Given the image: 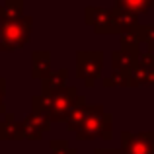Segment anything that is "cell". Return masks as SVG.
<instances>
[{
	"label": "cell",
	"instance_id": "obj_1",
	"mask_svg": "<svg viewBox=\"0 0 154 154\" xmlns=\"http://www.w3.org/2000/svg\"><path fill=\"white\" fill-rule=\"evenodd\" d=\"M31 27H33L31 16H22L20 20H14V22L0 23V51L12 53L27 45L31 37Z\"/></svg>",
	"mask_w": 154,
	"mask_h": 154
},
{
	"label": "cell",
	"instance_id": "obj_2",
	"mask_svg": "<svg viewBox=\"0 0 154 154\" xmlns=\"http://www.w3.org/2000/svg\"><path fill=\"white\" fill-rule=\"evenodd\" d=\"M78 140H111L113 139V113H107L102 103H94V111L86 119L84 127L76 133Z\"/></svg>",
	"mask_w": 154,
	"mask_h": 154
},
{
	"label": "cell",
	"instance_id": "obj_3",
	"mask_svg": "<svg viewBox=\"0 0 154 154\" xmlns=\"http://www.w3.org/2000/svg\"><path fill=\"white\" fill-rule=\"evenodd\" d=\"M103 59V51H76V76L84 80L86 88H94L96 80H102Z\"/></svg>",
	"mask_w": 154,
	"mask_h": 154
},
{
	"label": "cell",
	"instance_id": "obj_4",
	"mask_svg": "<svg viewBox=\"0 0 154 154\" xmlns=\"http://www.w3.org/2000/svg\"><path fill=\"white\" fill-rule=\"evenodd\" d=\"M84 23L94 29L98 35H121V27L117 23L113 8H102V6H86L84 8Z\"/></svg>",
	"mask_w": 154,
	"mask_h": 154
},
{
	"label": "cell",
	"instance_id": "obj_5",
	"mask_svg": "<svg viewBox=\"0 0 154 154\" xmlns=\"http://www.w3.org/2000/svg\"><path fill=\"white\" fill-rule=\"evenodd\" d=\"M78 100H80V94H78V88L76 86H66L60 92H57L53 96L49 119L53 123H64L68 119V115L72 113V109L76 107Z\"/></svg>",
	"mask_w": 154,
	"mask_h": 154
},
{
	"label": "cell",
	"instance_id": "obj_6",
	"mask_svg": "<svg viewBox=\"0 0 154 154\" xmlns=\"http://www.w3.org/2000/svg\"><path fill=\"white\" fill-rule=\"evenodd\" d=\"M119 139L123 154H154V131L133 133L123 129Z\"/></svg>",
	"mask_w": 154,
	"mask_h": 154
},
{
	"label": "cell",
	"instance_id": "obj_7",
	"mask_svg": "<svg viewBox=\"0 0 154 154\" xmlns=\"http://www.w3.org/2000/svg\"><path fill=\"white\" fill-rule=\"evenodd\" d=\"M51 125H53V121L49 119V113L29 111L22 119L23 140H41L43 135L51 131Z\"/></svg>",
	"mask_w": 154,
	"mask_h": 154
},
{
	"label": "cell",
	"instance_id": "obj_8",
	"mask_svg": "<svg viewBox=\"0 0 154 154\" xmlns=\"http://www.w3.org/2000/svg\"><path fill=\"white\" fill-rule=\"evenodd\" d=\"M150 27L152 23H143L139 22L137 26L129 27V29L121 31L119 35V45L123 51H135V53H140V45L146 43L148 39V33H150Z\"/></svg>",
	"mask_w": 154,
	"mask_h": 154
},
{
	"label": "cell",
	"instance_id": "obj_9",
	"mask_svg": "<svg viewBox=\"0 0 154 154\" xmlns=\"http://www.w3.org/2000/svg\"><path fill=\"white\" fill-rule=\"evenodd\" d=\"M94 111V103H88L86 98L84 96H80L78 103H76V107L72 109V113L68 115V119L64 121V127H66L68 133H78L80 129L84 127V123H86V119L90 117V113Z\"/></svg>",
	"mask_w": 154,
	"mask_h": 154
},
{
	"label": "cell",
	"instance_id": "obj_10",
	"mask_svg": "<svg viewBox=\"0 0 154 154\" xmlns=\"http://www.w3.org/2000/svg\"><path fill=\"white\" fill-rule=\"evenodd\" d=\"M0 140H23L22 121H16V115L10 111L0 119Z\"/></svg>",
	"mask_w": 154,
	"mask_h": 154
},
{
	"label": "cell",
	"instance_id": "obj_11",
	"mask_svg": "<svg viewBox=\"0 0 154 154\" xmlns=\"http://www.w3.org/2000/svg\"><path fill=\"white\" fill-rule=\"evenodd\" d=\"M66 78H68V68H57L53 70L47 78L41 80V94L43 96H55L63 88H66Z\"/></svg>",
	"mask_w": 154,
	"mask_h": 154
},
{
	"label": "cell",
	"instance_id": "obj_12",
	"mask_svg": "<svg viewBox=\"0 0 154 154\" xmlns=\"http://www.w3.org/2000/svg\"><path fill=\"white\" fill-rule=\"evenodd\" d=\"M139 55L135 51H123L117 49L111 53V68L117 72H131L133 68L139 64Z\"/></svg>",
	"mask_w": 154,
	"mask_h": 154
},
{
	"label": "cell",
	"instance_id": "obj_13",
	"mask_svg": "<svg viewBox=\"0 0 154 154\" xmlns=\"http://www.w3.org/2000/svg\"><path fill=\"white\" fill-rule=\"evenodd\" d=\"M53 72L51 68V51H33L31 53V76L37 80L47 78Z\"/></svg>",
	"mask_w": 154,
	"mask_h": 154
},
{
	"label": "cell",
	"instance_id": "obj_14",
	"mask_svg": "<svg viewBox=\"0 0 154 154\" xmlns=\"http://www.w3.org/2000/svg\"><path fill=\"white\" fill-rule=\"evenodd\" d=\"M129 88H140V86H152L154 88V68H143L137 64L131 72H127Z\"/></svg>",
	"mask_w": 154,
	"mask_h": 154
},
{
	"label": "cell",
	"instance_id": "obj_15",
	"mask_svg": "<svg viewBox=\"0 0 154 154\" xmlns=\"http://www.w3.org/2000/svg\"><path fill=\"white\" fill-rule=\"evenodd\" d=\"M23 14V0H4L0 4V23L20 20Z\"/></svg>",
	"mask_w": 154,
	"mask_h": 154
},
{
	"label": "cell",
	"instance_id": "obj_16",
	"mask_svg": "<svg viewBox=\"0 0 154 154\" xmlns=\"http://www.w3.org/2000/svg\"><path fill=\"white\" fill-rule=\"evenodd\" d=\"M113 6L121 8V10H127V12H133L137 16H144L154 6V0H115Z\"/></svg>",
	"mask_w": 154,
	"mask_h": 154
},
{
	"label": "cell",
	"instance_id": "obj_17",
	"mask_svg": "<svg viewBox=\"0 0 154 154\" xmlns=\"http://www.w3.org/2000/svg\"><path fill=\"white\" fill-rule=\"evenodd\" d=\"M113 12H115V18H117V23H119L121 31L129 29V27L137 26V23L140 22V20H139L140 16L133 14V12H127V10H121V8H115V6H113Z\"/></svg>",
	"mask_w": 154,
	"mask_h": 154
},
{
	"label": "cell",
	"instance_id": "obj_18",
	"mask_svg": "<svg viewBox=\"0 0 154 154\" xmlns=\"http://www.w3.org/2000/svg\"><path fill=\"white\" fill-rule=\"evenodd\" d=\"M102 86L103 88H129L127 72L113 70L109 76H103V78H102Z\"/></svg>",
	"mask_w": 154,
	"mask_h": 154
},
{
	"label": "cell",
	"instance_id": "obj_19",
	"mask_svg": "<svg viewBox=\"0 0 154 154\" xmlns=\"http://www.w3.org/2000/svg\"><path fill=\"white\" fill-rule=\"evenodd\" d=\"M51 103H53V96H31V111H41V113H49L51 111Z\"/></svg>",
	"mask_w": 154,
	"mask_h": 154
},
{
	"label": "cell",
	"instance_id": "obj_20",
	"mask_svg": "<svg viewBox=\"0 0 154 154\" xmlns=\"http://www.w3.org/2000/svg\"><path fill=\"white\" fill-rule=\"evenodd\" d=\"M49 148L51 154H78V150L74 146H70L66 139H53L49 143Z\"/></svg>",
	"mask_w": 154,
	"mask_h": 154
},
{
	"label": "cell",
	"instance_id": "obj_21",
	"mask_svg": "<svg viewBox=\"0 0 154 154\" xmlns=\"http://www.w3.org/2000/svg\"><path fill=\"white\" fill-rule=\"evenodd\" d=\"M139 66L143 68H154V51H140L139 55Z\"/></svg>",
	"mask_w": 154,
	"mask_h": 154
},
{
	"label": "cell",
	"instance_id": "obj_22",
	"mask_svg": "<svg viewBox=\"0 0 154 154\" xmlns=\"http://www.w3.org/2000/svg\"><path fill=\"white\" fill-rule=\"evenodd\" d=\"M4 98H6V80L0 78V115H6L8 109H6V103H4Z\"/></svg>",
	"mask_w": 154,
	"mask_h": 154
},
{
	"label": "cell",
	"instance_id": "obj_23",
	"mask_svg": "<svg viewBox=\"0 0 154 154\" xmlns=\"http://www.w3.org/2000/svg\"><path fill=\"white\" fill-rule=\"evenodd\" d=\"M94 154H123L121 148H96Z\"/></svg>",
	"mask_w": 154,
	"mask_h": 154
}]
</instances>
